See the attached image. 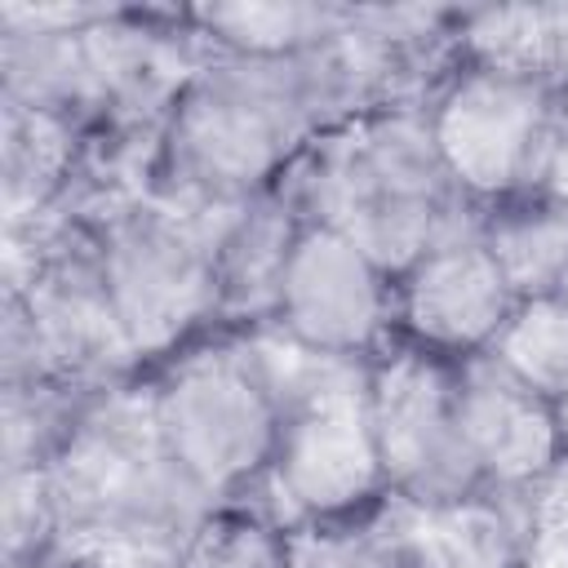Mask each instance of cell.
Here are the masks:
<instances>
[{"label":"cell","mask_w":568,"mask_h":568,"mask_svg":"<svg viewBox=\"0 0 568 568\" xmlns=\"http://www.w3.org/2000/svg\"><path fill=\"white\" fill-rule=\"evenodd\" d=\"M58 546L115 568H173L191 528L213 510L164 453L146 395H93L44 466Z\"/></svg>","instance_id":"6da1fadb"},{"label":"cell","mask_w":568,"mask_h":568,"mask_svg":"<svg viewBox=\"0 0 568 568\" xmlns=\"http://www.w3.org/2000/svg\"><path fill=\"white\" fill-rule=\"evenodd\" d=\"M302 164L306 178H293L302 213L355 240L390 280L466 226V200L435 155L422 106L368 111L324 133Z\"/></svg>","instance_id":"7a4b0ae2"},{"label":"cell","mask_w":568,"mask_h":568,"mask_svg":"<svg viewBox=\"0 0 568 568\" xmlns=\"http://www.w3.org/2000/svg\"><path fill=\"white\" fill-rule=\"evenodd\" d=\"M155 435L182 479L209 501H240L271 475L280 439V373L240 342L178 355L146 390Z\"/></svg>","instance_id":"3957f363"},{"label":"cell","mask_w":568,"mask_h":568,"mask_svg":"<svg viewBox=\"0 0 568 568\" xmlns=\"http://www.w3.org/2000/svg\"><path fill=\"white\" fill-rule=\"evenodd\" d=\"M266 479L306 528L368 519L390 497L368 408V359L302 355V368L280 377V439Z\"/></svg>","instance_id":"277c9868"},{"label":"cell","mask_w":568,"mask_h":568,"mask_svg":"<svg viewBox=\"0 0 568 568\" xmlns=\"http://www.w3.org/2000/svg\"><path fill=\"white\" fill-rule=\"evenodd\" d=\"M422 115L448 182L475 209L546 186L568 138L559 84L466 58L430 89Z\"/></svg>","instance_id":"5b68a950"},{"label":"cell","mask_w":568,"mask_h":568,"mask_svg":"<svg viewBox=\"0 0 568 568\" xmlns=\"http://www.w3.org/2000/svg\"><path fill=\"white\" fill-rule=\"evenodd\" d=\"M222 222L209 226L195 209L155 200V204L111 209L89 226L106 297L133 359H160L178 351L204 320L222 315L217 302Z\"/></svg>","instance_id":"8992f818"},{"label":"cell","mask_w":568,"mask_h":568,"mask_svg":"<svg viewBox=\"0 0 568 568\" xmlns=\"http://www.w3.org/2000/svg\"><path fill=\"white\" fill-rule=\"evenodd\" d=\"M453 373L457 364L404 342L368 359V408L386 488L430 515L488 493L457 430Z\"/></svg>","instance_id":"52a82bcc"},{"label":"cell","mask_w":568,"mask_h":568,"mask_svg":"<svg viewBox=\"0 0 568 568\" xmlns=\"http://www.w3.org/2000/svg\"><path fill=\"white\" fill-rule=\"evenodd\" d=\"M271 324L297 355L373 359L395 328V280L355 240L306 217L288 248Z\"/></svg>","instance_id":"ba28073f"},{"label":"cell","mask_w":568,"mask_h":568,"mask_svg":"<svg viewBox=\"0 0 568 568\" xmlns=\"http://www.w3.org/2000/svg\"><path fill=\"white\" fill-rule=\"evenodd\" d=\"M515 311V293L475 235V217L395 275V328L404 346L462 364L488 355Z\"/></svg>","instance_id":"9c48e42d"},{"label":"cell","mask_w":568,"mask_h":568,"mask_svg":"<svg viewBox=\"0 0 568 568\" xmlns=\"http://www.w3.org/2000/svg\"><path fill=\"white\" fill-rule=\"evenodd\" d=\"M457 430L488 493L532 488L568 453V426L559 404L519 382L493 355H470L453 373Z\"/></svg>","instance_id":"30bf717a"},{"label":"cell","mask_w":568,"mask_h":568,"mask_svg":"<svg viewBox=\"0 0 568 568\" xmlns=\"http://www.w3.org/2000/svg\"><path fill=\"white\" fill-rule=\"evenodd\" d=\"M475 235L510 284L515 302L568 288V195L559 186L546 182L479 209Z\"/></svg>","instance_id":"8fae6325"},{"label":"cell","mask_w":568,"mask_h":568,"mask_svg":"<svg viewBox=\"0 0 568 568\" xmlns=\"http://www.w3.org/2000/svg\"><path fill=\"white\" fill-rule=\"evenodd\" d=\"M306 222L297 191L288 182L231 209L217 231V302L222 315H266L275 306V288L288 262V248L297 240V226Z\"/></svg>","instance_id":"7c38bea8"},{"label":"cell","mask_w":568,"mask_h":568,"mask_svg":"<svg viewBox=\"0 0 568 568\" xmlns=\"http://www.w3.org/2000/svg\"><path fill=\"white\" fill-rule=\"evenodd\" d=\"M191 36L213 44V53L235 58H284L333 40L351 9L337 4H200L182 13Z\"/></svg>","instance_id":"4fadbf2b"},{"label":"cell","mask_w":568,"mask_h":568,"mask_svg":"<svg viewBox=\"0 0 568 568\" xmlns=\"http://www.w3.org/2000/svg\"><path fill=\"white\" fill-rule=\"evenodd\" d=\"M519 382L541 390L559 413L568 408V293L515 302L506 328L497 333L493 351Z\"/></svg>","instance_id":"5bb4252c"},{"label":"cell","mask_w":568,"mask_h":568,"mask_svg":"<svg viewBox=\"0 0 568 568\" xmlns=\"http://www.w3.org/2000/svg\"><path fill=\"white\" fill-rule=\"evenodd\" d=\"M173 568H293V532L257 506L226 501L191 528Z\"/></svg>","instance_id":"9a60e30c"},{"label":"cell","mask_w":568,"mask_h":568,"mask_svg":"<svg viewBox=\"0 0 568 568\" xmlns=\"http://www.w3.org/2000/svg\"><path fill=\"white\" fill-rule=\"evenodd\" d=\"M293 568H422V555L413 541L377 528L368 515L293 537Z\"/></svg>","instance_id":"2e32d148"},{"label":"cell","mask_w":568,"mask_h":568,"mask_svg":"<svg viewBox=\"0 0 568 568\" xmlns=\"http://www.w3.org/2000/svg\"><path fill=\"white\" fill-rule=\"evenodd\" d=\"M22 568H115V564H102V559H89V555H71V550H49L44 559L22 564Z\"/></svg>","instance_id":"e0dca14e"},{"label":"cell","mask_w":568,"mask_h":568,"mask_svg":"<svg viewBox=\"0 0 568 568\" xmlns=\"http://www.w3.org/2000/svg\"><path fill=\"white\" fill-rule=\"evenodd\" d=\"M559 98H564V124H568V84H559Z\"/></svg>","instance_id":"ac0fdd59"}]
</instances>
